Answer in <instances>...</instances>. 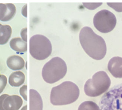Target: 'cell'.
<instances>
[{
  "mask_svg": "<svg viewBox=\"0 0 122 110\" xmlns=\"http://www.w3.org/2000/svg\"><path fill=\"white\" fill-rule=\"evenodd\" d=\"M67 66L63 59L55 57L46 63L42 70L44 80L50 84L54 83L62 78L67 73Z\"/></svg>",
  "mask_w": 122,
  "mask_h": 110,
  "instance_id": "cell-3",
  "label": "cell"
},
{
  "mask_svg": "<svg viewBox=\"0 0 122 110\" xmlns=\"http://www.w3.org/2000/svg\"><path fill=\"white\" fill-rule=\"evenodd\" d=\"M79 40L84 51L92 58L101 60L105 56L107 50L105 42L91 28L83 27L80 32Z\"/></svg>",
  "mask_w": 122,
  "mask_h": 110,
  "instance_id": "cell-1",
  "label": "cell"
},
{
  "mask_svg": "<svg viewBox=\"0 0 122 110\" xmlns=\"http://www.w3.org/2000/svg\"><path fill=\"white\" fill-rule=\"evenodd\" d=\"M111 80L107 73L103 71L97 72L93 75L92 78L89 79L84 87V92L88 96H99L109 89Z\"/></svg>",
  "mask_w": 122,
  "mask_h": 110,
  "instance_id": "cell-4",
  "label": "cell"
},
{
  "mask_svg": "<svg viewBox=\"0 0 122 110\" xmlns=\"http://www.w3.org/2000/svg\"><path fill=\"white\" fill-rule=\"evenodd\" d=\"M30 110H42L43 102L40 94L35 89H30Z\"/></svg>",
  "mask_w": 122,
  "mask_h": 110,
  "instance_id": "cell-10",
  "label": "cell"
},
{
  "mask_svg": "<svg viewBox=\"0 0 122 110\" xmlns=\"http://www.w3.org/2000/svg\"><path fill=\"white\" fill-rule=\"evenodd\" d=\"M102 4V3H83L84 6L90 10H93Z\"/></svg>",
  "mask_w": 122,
  "mask_h": 110,
  "instance_id": "cell-19",
  "label": "cell"
},
{
  "mask_svg": "<svg viewBox=\"0 0 122 110\" xmlns=\"http://www.w3.org/2000/svg\"><path fill=\"white\" fill-rule=\"evenodd\" d=\"M12 29L9 25H3L0 27V45L6 44L10 39Z\"/></svg>",
  "mask_w": 122,
  "mask_h": 110,
  "instance_id": "cell-14",
  "label": "cell"
},
{
  "mask_svg": "<svg viewBox=\"0 0 122 110\" xmlns=\"http://www.w3.org/2000/svg\"><path fill=\"white\" fill-rule=\"evenodd\" d=\"M78 110H101L96 103L92 101H86L80 104Z\"/></svg>",
  "mask_w": 122,
  "mask_h": 110,
  "instance_id": "cell-16",
  "label": "cell"
},
{
  "mask_svg": "<svg viewBox=\"0 0 122 110\" xmlns=\"http://www.w3.org/2000/svg\"><path fill=\"white\" fill-rule=\"evenodd\" d=\"M10 48L16 52H25L27 50V42L20 37L12 38L10 42Z\"/></svg>",
  "mask_w": 122,
  "mask_h": 110,
  "instance_id": "cell-13",
  "label": "cell"
},
{
  "mask_svg": "<svg viewBox=\"0 0 122 110\" xmlns=\"http://www.w3.org/2000/svg\"><path fill=\"white\" fill-rule=\"evenodd\" d=\"M22 103L21 98L18 95L4 94L0 96V110H19Z\"/></svg>",
  "mask_w": 122,
  "mask_h": 110,
  "instance_id": "cell-7",
  "label": "cell"
},
{
  "mask_svg": "<svg viewBox=\"0 0 122 110\" xmlns=\"http://www.w3.org/2000/svg\"><path fill=\"white\" fill-rule=\"evenodd\" d=\"M21 14L22 15L25 17H27V5L25 4L21 9Z\"/></svg>",
  "mask_w": 122,
  "mask_h": 110,
  "instance_id": "cell-23",
  "label": "cell"
},
{
  "mask_svg": "<svg viewBox=\"0 0 122 110\" xmlns=\"http://www.w3.org/2000/svg\"><path fill=\"white\" fill-rule=\"evenodd\" d=\"M7 11V7L5 4L0 3V20L5 16Z\"/></svg>",
  "mask_w": 122,
  "mask_h": 110,
  "instance_id": "cell-21",
  "label": "cell"
},
{
  "mask_svg": "<svg viewBox=\"0 0 122 110\" xmlns=\"http://www.w3.org/2000/svg\"><path fill=\"white\" fill-rule=\"evenodd\" d=\"M108 69L114 77L122 78V58L119 56L112 58L108 63Z\"/></svg>",
  "mask_w": 122,
  "mask_h": 110,
  "instance_id": "cell-9",
  "label": "cell"
},
{
  "mask_svg": "<svg viewBox=\"0 0 122 110\" xmlns=\"http://www.w3.org/2000/svg\"><path fill=\"white\" fill-rule=\"evenodd\" d=\"M79 94V88L75 83L65 81L51 89L50 101L54 105L70 104L78 99Z\"/></svg>",
  "mask_w": 122,
  "mask_h": 110,
  "instance_id": "cell-2",
  "label": "cell"
},
{
  "mask_svg": "<svg viewBox=\"0 0 122 110\" xmlns=\"http://www.w3.org/2000/svg\"><path fill=\"white\" fill-rule=\"evenodd\" d=\"M27 28H24L21 29L20 31V36L21 37L22 39L27 42Z\"/></svg>",
  "mask_w": 122,
  "mask_h": 110,
  "instance_id": "cell-22",
  "label": "cell"
},
{
  "mask_svg": "<svg viewBox=\"0 0 122 110\" xmlns=\"http://www.w3.org/2000/svg\"><path fill=\"white\" fill-rule=\"evenodd\" d=\"M101 100L122 106V84L114 87L107 92Z\"/></svg>",
  "mask_w": 122,
  "mask_h": 110,
  "instance_id": "cell-8",
  "label": "cell"
},
{
  "mask_svg": "<svg viewBox=\"0 0 122 110\" xmlns=\"http://www.w3.org/2000/svg\"><path fill=\"white\" fill-rule=\"evenodd\" d=\"M107 5L118 12H122V3H107Z\"/></svg>",
  "mask_w": 122,
  "mask_h": 110,
  "instance_id": "cell-18",
  "label": "cell"
},
{
  "mask_svg": "<svg viewBox=\"0 0 122 110\" xmlns=\"http://www.w3.org/2000/svg\"><path fill=\"white\" fill-rule=\"evenodd\" d=\"M52 52L50 41L46 36L41 34L32 36L30 40V53L31 55L38 60L48 58Z\"/></svg>",
  "mask_w": 122,
  "mask_h": 110,
  "instance_id": "cell-5",
  "label": "cell"
},
{
  "mask_svg": "<svg viewBox=\"0 0 122 110\" xmlns=\"http://www.w3.org/2000/svg\"><path fill=\"white\" fill-rule=\"evenodd\" d=\"M27 86L26 85H23L20 88V94L23 98L25 100H27Z\"/></svg>",
  "mask_w": 122,
  "mask_h": 110,
  "instance_id": "cell-20",
  "label": "cell"
},
{
  "mask_svg": "<svg viewBox=\"0 0 122 110\" xmlns=\"http://www.w3.org/2000/svg\"><path fill=\"white\" fill-rule=\"evenodd\" d=\"M7 7V11L5 16L1 20L2 22H7L11 20L16 13V7L12 3L5 4Z\"/></svg>",
  "mask_w": 122,
  "mask_h": 110,
  "instance_id": "cell-15",
  "label": "cell"
},
{
  "mask_svg": "<svg viewBox=\"0 0 122 110\" xmlns=\"http://www.w3.org/2000/svg\"><path fill=\"white\" fill-rule=\"evenodd\" d=\"M20 110H27V105H26L24 106H23Z\"/></svg>",
  "mask_w": 122,
  "mask_h": 110,
  "instance_id": "cell-24",
  "label": "cell"
},
{
  "mask_svg": "<svg viewBox=\"0 0 122 110\" xmlns=\"http://www.w3.org/2000/svg\"><path fill=\"white\" fill-rule=\"evenodd\" d=\"M7 82L6 77L4 75H0V94L3 91Z\"/></svg>",
  "mask_w": 122,
  "mask_h": 110,
  "instance_id": "cell-17",
  "label": "cell"
},
{
  "mask_svg": "<svg viewBox=\"0 0 122 110\" xmlns=\"http://www.w3.org/2000/svg\"><path fill=\"white\" fill-rule=\"evenodd\" d=\"M93 21L96 29L101 33H107L114 28L117 20L113 13L107 10H102L95 14Z\"/></svg>",
  "mask_w": 122,
  "mask_h": 110,
  "instance_id": "cell-6",
  "label": "cell"
},
{
  "mask_svg": "<svg viewBox=\"0 0 122 110\" xmlns=\"http://www.w3.org/2000/svg\"><path fill=\"white\" fill-rule=\"evenodd\" d=\"M1 26H2V25H1V24L0 23V27Z\"/></svg>",
  "mask_w": 122,
  "mask_h": 110,
  "instance_id": "cell-25",
  "label": "cell"
},
{
  "mask_svg": "<svg viewBox=\"0 0 122 110\" xmlns=\"http://www.w3.org/2000/svg\"><path fill=\"white\" fill-rule=\"evenodd\" d=\"M24 74L20 71L13 72L12 73L9 78V83L13 87H18L22 85L25 81Z\"/></svg>",
  "mask_w": 122,
  "mask_h": 110,
  "instance_id": "cell-12",
  "label": "cell"
},
{
  "mask_svg": "<svg viewBox=\"0 0 122 110\" xmlns=\"http://www.w3.org/2000/svg\"><path fill=\"white\" fill-rule=\"evenodd\" d=\"M8 67L13 70H19L23 69L25 66L24 59L20 56L13 55L8 58L6 61Z\"/></svg>",
  "mask_w": 122,
  "mask_h": 110,
  "instance_id": "cell-11",
  "label": "cell"
}]
</instances>
